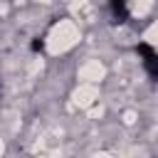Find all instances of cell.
Wrapping results in <instances>:
<instances>
[{
    "instance_id": "7a4b0ae2",
    "label": "cell",
    "mask_w": 158,
    "mask_h": 158,
    "mask_svg": "<svg viewBox=\"0 0 158 158\" xmlns=\"http://www.w3.org/2000/svg\"><path fill=\"white\" fill-rule=\"evenodd\" d=\"M111 15L116 22H126L128 20V0H111Z\"/></svg>"
},
{
    "instance_id": "6da1fadb",
    "label": "cell",
    "mask_w": 158,
    "mask_h": 158,
    "mask_svg": "<svg viewBox=\"0 0 158 158\" xmlns=\"http://www.w3.org/2000/svg\"><path fill=\"white\" fill-rule=\"evenodd\" d=\"M136 52L141 54V62H143V69L153 77V79H158V52L151 47V44H138L136 47Z\"/></svg>"
}]
</instances>
